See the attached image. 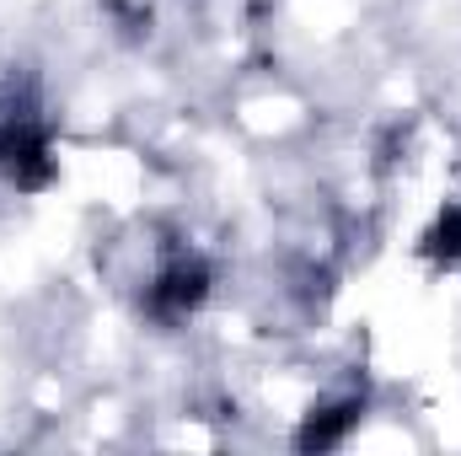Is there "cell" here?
<instances>
[{
    "label": "cell",
    "instance_id": "1",
    "mask_svg": "<svg viewBox=\"0 0 461 456\" xmlns=\"http://www.w3.org/2000/svg\"><path fill=\"white\" fill-rule=\"evenodd\" d=\"M54 140L49 123L32 114L27 103H0V178L22 194L54 183Z\"/></svg>",
    "mask_w": 461,
    "mask_h": 456
},
{
    "label": "cell",
    "instance_id": "2",
    "mask_svg": "<svg viewBox=\"0 0 461 456\" xmlns=\"http://www.w3.org/2000/svg\"><path fill=\"white\" fill-rule=\"evenodd\" d=\"M210 285H215V274H210V263H204L199 252H172V258L150 274V285H145V312H150V323H161V328L188 323V317L210 301Z\"/></svg>",
    "mask_w": 461,
    "mask_h": 456
},
{
    "label": "cell",
    "instance_id": "3",
    "mask_svg": "<svg viewBox=\"0 0 461 456\" xmlns=\"http://www.w3.org/2000/svg\"><path fill=\"white\" fill-rule=\"evenodd\" d=\"M359 419H365V397H333V403H317V408L301 419V430H295V451H306V456L339 451L348 435L359 430Z\"/></svg>",
    "mask_w": 461,
    "mask_h": 456
},
{
    "label": "cell",
    "instance_id": "4",
    "mask_svg": "<svg viewBox=\"0 0 461 456\" xmlns=\"http://www.w3.org/2000/svg\"><path fill=\"white\" fill-rule=\"evenodd\" d=\"M419 258L435 263V269H456L461 263V199L440 205V215L424 226V236H419Z\"/></svg>",
    "mask_w": 461,
    "mask_h": 456
}]
</instances>
